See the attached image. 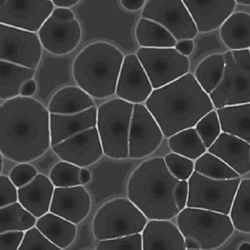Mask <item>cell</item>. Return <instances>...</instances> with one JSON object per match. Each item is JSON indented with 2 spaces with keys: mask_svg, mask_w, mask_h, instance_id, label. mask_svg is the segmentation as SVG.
Here are the masks:
<instances>
[{
  "mask_svg": "<svg viewBox=\"0 0 250 250\" xmlns=\"http://www.w3.org/2000/svg\"><path fill=\"white\" fill-rule=\"evenodd\" d=\"M47 107L33 97L21 95L0 104V153L16 163H28L51 147Z\"/></svg>",
  "mask_w": 250,
  "mask_h": 250,
  "instance_id": "1",
  "label": "cell"
},
{
  "mask_svg": "<svg viewBox=\"0 0 250 250\" xmlns=\"http://www.w3.org/2000/svg\"><path fill=\"white\" fill-rule=\"evenodd\" d=\"M144 104L167 139L195 126L203 116L214 109L208 95L190 72L153 89Z\"/></svg>",
  "mask_w": 250,
  "mask_h": 250,
  "instance_id": "2",
  "label": "cell"
},
{
  "mask_svg": "<svg viewBox=\"0 0 250 250\" xmlns=\"http://www.w3.org/2000/svg\"><path fill=\"white\" fill-rule=\"evenodd\" d=\"M178 182L168 171L163 157H151L131 174L127 183V196L148 220H171L180 212L175 200Z\"/></svg>",
  "mask_w": 250,
  "mask_h": 250,
  "instance_id": "3",
  "label": "cell"
},
{
  "mask_svg": "<svg viewBox=\"0 0 250 250\" xmlns=\"http://www.w3.org/2000/svg\"><path fill=\"white\" fill-rule=\"evenodd\" d=\"M124 59L121 50L111 43H89L77 54L72 63L74 82L92 98H110L116 93Z\"/></svg>",
  "mask_w": 250,
  "mask_h": 250,
  "instance_id": "4",
  "label": "cell"
},
{
  "mask_svg": "<svg viewBox=\"0 0 250 250\" xmlns=\"http://www.w3.org/2000/svg\"><path fill=\"white\" fill-rule=\"evenodd\" d=\"M175 219L184 237L186 250L218 249L234 234L229 215L219 212L186 207Z\"/></svg>",
  "mask_w": 250,
  "mask_h": 250,
  "instance_id": "5",
  "label": "cell"
},
{
  "mask_svg": "<svg viewBox=\"0 0 250 250\" xmlns=\"http://www.w3.org/2000/svg\"><path fill=\"white\" fill-rule=\"evenodd\" d=\"M133 104L117 98L97 107L96 128L104 155L109 158L128 159V138Z\"/></svg>",
  "mask_w": 250,
  "mask_h": 250,
  "instance_id": "6",
  "label": "cell"
},
{
  "mask_svg": "<svg viewBox=\"0 0 250 250\" xmlns=\"http://www.w3.org/2000/svg\"><path fill=\"white\" fill-rule=\"evenodd\" d=\"M225 66L217 87L209 94L214 109L250 103V49L224 54Z\"/></svg>",
  "mask_w": 250,
  "mask_h": 250,
  "instance_id": "7",
  "label": "cell"
},
{
  "mask_svg": "<svg viewBox=\"0 0 250 250\" xmlns=\"http://www.w3.org/2000/svg\"><path fill=\"white\" fill-rule=\"evenodd\" d=\"M148 219L128 198H115L99 208L92 223L97 240L142 233Z\"/></svg>",
  "mask_w": 250,
  "mask_h": 250,
  "instance_id": "8",
  "label": "cell"
},
{
  "mask_svg": "<svg viewBox=\"0 0 250 250\" xmlns=\"http://www.w3.org/2000/svg\"><path fill=\"white\" fill-rule=\"evenodd\" d=\"M241 177L216 180L194 171L188 180V198L186 207L197 208L229 214Z\"/></svg>",
  "mask_w": 250,
  "mask_h": 250,
  "instance_id": "9",
  "label": "cell"
},
{
  "mask_svg": "<svg viewBox=\"0 0 250 250\" xmlns=\"http://www.w3.org/2000/svg\"><path fill=\"white\" fill-rule=\"evenodd\" d=\"M136 55L154 89L175 81L188 73L190 70V59L180 54L175 47H140Z\"/></svg>",
  "mask_w": 250,
  "mask_h": 250,
  "instance_id": "10",
  "label": "cell"
},
{
  "mask_svg": "<svg viewBox=\"0 0 250 250\" xmlns=\"http://www.w3.org/2000/svg\"><path fill=\"white\" fill-rule=\"evenodd\" d=\"M141 16L166 28L177 42L195 39L198 34L191 15L182 0H147Z\"/></svg>",
  "mask_w": 250,
  "mask_h": 250,
  "instance_id": "11",
  "label": "cell"
},
{
  "mask_svg": "<svg viewBox=\"0 0 250 250\" xmlns=\"http://www.w3.org/2000/svg\"><path fill=\"white\" fill-rule=\"evenodd\" d=\"M42 54L37 33L0 23V60L36 69Z\"/></svg>",
  "mask_w": 250,
  "mask_h": 250,
  "instance_id": "12",
  "label": "cell"
},
{
  "mask_svg": "<svg viewBox=\"0 0 250 250\" xmlns=\"http://www.w3.org/2000/svg\"><path fill=\"white\" fill-rule=\"evenodd\" d=\"M164 135L145 104H134L130 124L128 159L140 160L154 154L163 142Z\"/></svg>",
  "mask_w": 250,
  "mask_h": 250,
  "instance_id": "13",
  "label": "cell"
},
{
  "mask_svg": "<svg viewBox=\"0 0 250 250\" xmlns=\"http://www.w3.org/2000/svg\"><path fill=\"white\" fill-rule=\"evenodd\" d=\"M54 9L51 0H0V23L37 33Z\"/></svg>",
  "mask_w": 250,
  "mask_h": 250,
  "instance_id": "14",
  "label": "cell"
},
{
  "mask_svg": "<svg viewBox=\"0 0 250 250\" xmlns=\"http://www.w3.org/2000/svg\"><path fill=\"white\" fill-rule=\"evenodd\" d=\"M37 35L45 51L53 55L65 56L80 45L83 30L76 18L60 20L50 15L38 30Z\"/></svg>",
  "mask_w": 250,
  "mask_h": 250,
  "instance_id": "15",
  "label": "cell"
},
{
  "mask_svg": "<svg viewBox=\"0 0 250 250\" xmlns=\"http://www.w3.org/2000/svg\"><path fill=\"white\" fill-rule=\"evenodd\" d=\"M51 147L61 160L80 167L91 166L104 155L96 126L77 133Z\"/></svg>",
  "mask_w": 250,
  "mask_h": 250,
  "instance_id": "16",
  "label": "cell"
},
{
  "mask_svg": "<svg viewBox=\"0 0 250 250\" xmlns=\"http://www.w3.org/2000/svg\"><path fill=\"white\" fill-rule=\"evenodd\" d=\"M153 89L147 74L136 54L124 56L115 95L133 104H144Z\"/></svg>",
  "mask_w": 250,
  "mask_h": 250,
  "instance_id": "17",
  "label": "cell"
},
{
  "mask_svg": "<svg viewBox=\"0 0 250 250\" xmlns=\"http://www.w3.org/2000/svg\"><path fill=\"white\" fill-rule=\"evenodd\" d=\"M91 208L92 199L84 186L55 188L49 212L77 225L88 216Z\"/></svg>",
  "mask_w": 250,
  "mask_h": 250,
  "instance_id": "18",
  "label": "cell"
},
{
  "mask_svg": "<svg viewBox=\"0 0 250 250\" xmlns=\"http://www.w3.org/2000/svg\"><path fill=\"white\" fill-rule=\"evenodd\" d=\"M191 15L198 33L219 29L235 10V0H182Z\"/></svg>",
  "mask_w": 250,
  "mask_h": 250,
  "instance_id": "19",
  "label": "cell"
},
{
  "mask_svg": "<svg viewBox=\"0 0 250 250\" xmlns=\"http://www.w3.org/2000/svg\"><path fill=\"white\" fill-rule=\"evenodd\" d=\"M207 151L217 157L243 177L250 172V142L221 133Z\"/></svg>",
  "mask_w": 250,
  "mask_h": 250,
  "instance_id": "20",
  "label": "cell"
},
{
  "mask_svg": "<svg viewBox=\"0 0 250 250\" xmlns=\"http://www.w3.org/2000/svg\"><path fill=\"white\" fill-rule=\"evenodd\" d=\"M141 234L142 250H186L181 231L170 220H148Z\"/></svg>",
  "mask_w": 250,
  "mask_h": 250,
  "instance_id": "21",
  "label": "cell"
},
{
  "mask_svg": "<svg viewBox=\"0 0 250 250\" xmlns=\"http://www.w3.org/2000/svg\"><path fill=\"white\" fill-rule=\"evenodd\" d=\"M54 188L49 177L39 173L29 183L18 188V201L38 219L49 212Z\"/></svg>",
  "mask_w": 250,
  "mask_h": 250,
  "instance_id": "22",
  "label": "cell"
},
{
  "mask_svg": "<svg viewBox=\"0 0 250 250\" xmlns=\"http://www.w3.org/2000/svg\"><path fill=\"white\" fill-rule=\"evenodd\" d=\"M97 107L95 106L75 114L59 115L50 113L49 128L51 145L96 126Z\"/></svg>",
  "mask_w": 250,
  "mask_h": 250,
  "instance_id": "23",
  "label": "cell"
},
{
  "mask_svg": "<svg viewBox=\"0 0 250 250\" xmlns=\"http://www.w3.org/2000/svg\"><path fill=\"white\" fill-rule=\"evenodd\" d=\"M93 98L78 86H66L59 89L50 100L49 113L70 115L84 111L94 107Z\"/></svg>",
  "mask_w": 250,
  "mask_h": 250,
  "instance_id": "24",
  "label": "cell"
},
{
  "mask_svg": "<svg viewBox=\"0 0 250 250\" xmlns=\"http://www.w3.org/2000/svg\"><path fill=\"white\" fill-rule=\"evenodd\" d=\"M219 34L223 43L230 51L250 48L249 13L245 12H234L219 27Z\"/></svg>",
  "mask_w": 250,
  "mask_h": 250,
  "instance_id": "25",
  "label": "cell"
},
{
  "mask_svg": "<svg viewBox=\"0 0 250 250\" xmlns=\"http://www.w3.org/2000/svg\"><path fill=\"white\" fill-rule=\"evenodd\" d=\"M35 226L61 250L69 248L77 236L76 224L51 212L38 218Z\"/></svg>",
  "mask_w": 250,
  "mask_h": 250,
  "instance_id": "26",
  "label": "cell"
},
{
  "mask_svg": "<svg viewBox=\"0 0 250 250\" xmlns=\"http://www.w3.org/2000/svg\"><path fill=\"white\" fill-rule=\"evenodd\" d=\"M221 132L250 142V103L215 109Z\"/></svg>",
  "mask_w": 250,
  "mask_h": 250,
  "instance_id": "27",
  "label": "cell"
},
{
  "mask_svg": "<svg viewBox=\"0 0 250 250\" xmlns=\"http://www.w3.org/2000/svg\"><path fill=\"white\" fill-rule=\"evenodd\" d=\"M35 73L34 69L0 60V99L7 101L20 95L22 84Z\"/></svg>",
  "mask_w": 250,
  "mask_h": 250,
  "instance_id": "28",
  "label": "cell"
},
{
  "mask_svg": "<svg viewBox=\"0 0 250 250\" xmlns=\"http://www.w3.org/2000/svg\"><path fill=\"white\" fill-rule=\"evenodd\" d=\"M135 37L140 47L144 48H174L177 40L160 24L141 18L135 28Z\"/></svg>",
  "mask_w": 250,
  "mask_h": 250,
  "instance_id": "29",
  "label": "cell"
},
{
  "mask_svg": "<svg viewBox=\"0 0 250 250\" xmlns=\"http://www.w3.org/2000/svg\"><path fill=\"white\" fill-rule=\"evenodd\" d=\"M234 231L250 233V179L241 177L229 213Z\"/></svg>",
  "mask_w": 250,
  "mask_h": 250,
  "instance_id": "30",
  "label": "cell"
},
{
  "mask_svg": "<svg viewBox=\"0 0 250 250\" xmlns=\"http://www.w3.org/2000/svg\"><path fill=\"white\" fill-rule=\"evenodd\" d=\"M225 66L224 54H215L201 61L193 74L197 83L208 95L221 81Z\"/></svg>",
  "mask_w": 250,
  "mask_h": 250,
  "instance_id": "31",
  "label": "cell"
},
{
  "mask_svg": "<svg viewBox=\"0 0 250 250\" xmlns=\"http://www.w3.org/2000/svg\"><path fill=\"white\" fill-rule=\"evenodd\" d=\"M172 152L195 161L207 151L204 144L194 127L182 130L167 138Z\"/></svg>",
  "mask_w": 250,
  "mask_h": 250,
  "instance_id": "32",
  "label": "cell"
},
{
  "mask_svg": "<svg viewBox=\"0 0 250 250\" xmlns=\"http://www.w3.org/2000/svg\"><path fill=\"white\" fill-rule=\"evenodd\" d=\"M37 219L18 201L0 208V234L11 231H25L36 225Z\"/></svg>",
  "mask_w": 250,
  "mask_h": 250,
  "instance_id": "33",
  "label": "cell"
},
{
  "mask_svg": "<svg viewBox=\"0 0 250 250\" xmlns=\"http://www.w3.org/2000/svg\"><path fill=\"white\" fill-rule=\"evenodd\" d=\"M194 171L200 175L216 180H231L241 177L225 162L208 151L194 161Z\"/></svg>",
  "mask_w": 250,
  "mask_h": 250,
  "instance_id": "34",
  "label": "cell"
},
{
  "mask_svg": "<svg viewBox=\"0 0 250 250\" xmlns=\"http://www.w3.org/2000/svg\"><path fill=\"white\" fill-rule=\"evenodd\" d=\"M80 168L70 162L62 160L53 166L48 177L55 188L82 186L80 181Z\"/></svg>",
  "mask_w": 250,
  "mask_h": 250,
  "instance_id": "35",
  "label": "cell"
},
{
  "mask_svg": "<svg viewBox=\"0 0 250 250\" xmlns=\"http://www.w3.org/2000/svg\"><path fill=\"white\" fill-rule=\"evenodd\" d=\"M194 128L208 149L221 133L219 118L215 109L203 116Z\"/></svg>",
  "mask_w": 250,
  "mask_h": 250,
  "instance_id": "36",
  "label": "cell"
},
{
  "mask_svg": "<svg viewBox=\"0 0 250 250\" xmlns=\"http://www.w3.org/2000/svg\"><path fill=\"white\" fill-rule=\"evenodd\" d=\"M165 165L172 176L178 180H188L194 172V161L180 154L170 152L163 157Z\"/></svg>",
  "mask_w": 250,
  "mask_h": 250,
  "instance_id": "37",
  "label": "cell"
},
{
  "mask_svg": "<svg viewBox=\"0 0 250 250\" xmlns=\"http://www.w3.org/2000/svg\"><path fill=\"white\" fill-rule=\"evenodd\" d=\"M95 249L98 250H142V234L136 233L130 235L98 240Z\"/></svg>",
  "mask_w": 250,
  "mask_h": 250,
  "instance_id": "38",
  "label": "cell"
},
{
  "mask_svg": "<svg viewBox=\"0 0 250 250\" xmlns=\"http://www.w3.org/2000/svg\"><path fill=\"white\" fill-rule=\"evenodd\" d=\"M18 250H61L48 240L36 227L24 231L22 242Z\"/></svg>",
  "mask_w": 250,
  "mask_h": 250,
  "instance_id": "39",
  "label": "cell"
},
{
  "mask_svg": "<svg viewBox=\"0 0 250 250\" xmlns=\"http://www.w3.org/2000/svg\"><path fill=\"white\" fill-rule=\"evenodd\" d=\"M39 174L37 169L33 165L26 163H18L9 175V178L17 188L29 183Z\"/></svg>",
  "mask_w": 250,
  "mask_h": 250,
  "instance_id": "40",
  "label": "cell"
},
{
  "mask_svg": "<svg viewBox=\"0 0 250 250\" xmlns=\"http://www.w3.org/2000/svg\"><path fill=\"white\" fill-rule=\"evenodd\" d=\"M18 201V188L9 177L0 175V208Z\"/></svg>",
  "mask_w": 250,
  "mask_h": 250,
  "instance_id": "41",
  "label": "cell"
},
{
  "mask_svg": "<svg viewBox=\"0 0 250 250\" xmlns=\"http://www.w3.org/2000/svg\"><path fill=\"white\" fill-rule=\"evenodd\" d=\"M24 231H11L0 234V250H18L22 242Z\"/></svg>",
  "mask_w": 250,
  "mask_h": 250,
  "instance_id": "42",
  "label": "cell"
},
{
  "mask_svg": "<svg viewBox=\"0 0 250 250\" xmlns=\"http://www.w3.org/2000/svg\"><path fill=\"white\" fill-rule=\"evenodd\" d=\"M188 198V180H179L175 190V204L179 211L186 207Z\"/></svg>",
  "mask_w": 250,
  "mask_h": 250,
  "instance_id": "43",
  "label": "cell"
},
{
  "mask_svg": "<svg viewBox=\"0 0 250 250\" xmlns=\"http://www.w3.org/2000/svg\"><path fill=\"white\" fill-rule=\"evenodd\" d=\"M193 39H183L177 41L175 48L182 55L188 57L191 55L194 51Z\"/></svg>",
  "mask_w": 250,
  "mask_h": 250,
  "instance_id": "44",
  "label": "cell"
},
{
  "mask_svg": "<svg viewBox=\"0 0 250 250\" xmlns=\"http://www.w3.org/2000/svg\"><path fill=\"white\" fill-rule=\"evenodd\" d=\"M120 3L127 11L136 12L143 8L146 0H120Z\"/></svg>",
  "mask_w": 250,
  "mask_h": 250,
  "instance_id": "45",
  "label": "cell"
},
{
  "mask_svg": "<svg viewBox=\"0 0 250 250\" xmlns=\"http://www.w3.org/2000/svg\"><path fill=\"white\" fill-rule=\"evenodd\" d=\"M37 91V84L33 79L25 82L21 87L20 95L24 97H33Z\"/></svg>",
  "mask_w": 250,
  "mask_h": 250,
  "instance_id": "46",
  "label": "cell"
},
{
  "mask_svg": "<svg viewBox=\"0 0 250 250\" xmlns=\"http://www.w3.org/2000/svg\"><path fill=\"white\" fill-rule=\"evenodd\" d=\"M54 7H65L71 8L77 5L81 0H51Z\"/></svg>",
  "mask_w": 250,
  "mask_h": 250,
  "instance_id": "47",
  "label": "cell"
},
{
  "mask_svg": "<svg viewBox=\"0 0 250 250\" xmlns=\"http://www.w3.org/2000/svg\"><path fill=\"white\" fill-rule=\"evenodd\" d=\"M90 172L87 167H81L80 171V181L82 186L88 184L91 180Z\"/></svg>",
  "mask_w": 250,
  "mask_h": 250,
  "instance_id": "48",
  "label": "cell"
},
{
  "mask_svg": "<svg viewBox=\"0 0 250 250\" xmlns=\"http://www.w3.org/2000/svg\"><path fill=\"white\" fill-rule=\"evenodd\" d=\"M54 162V158L52 156H47L42 161L39 162V167L40 169L45 170V169H48L49 167L52 165L53 162Z\"/></svg>",
  "mask_w": 250,
  "mask_h": 250,
  "instance_id": "49",
  "label": "cell"
},
{
  "mask_svg": "<svg viewBox=\"0 0 250 250\" xmlns=\"http://www.w3.org/2000/svg\"><path fill=\"white\" fill-rule=\"evenodd\" d=\"M236 4L243 6H250V0H235Z\"/></svg>",
  "mask_w": 250,
  "mask_h": 250,
  "instance_id": "50",
  "label": "cell"
},
{
  "mask_svg": "<svg viewBox=\"0 0 250 250\" xmlns=\"http://www.w3.org/2000/svg\"><path fill=\"white\" fill-rule=\"evenodd\" d=\"M250 248V242H243V243L241 244L239 247H238V250H242L245 249V248Z\"/></svg>",
  "mask_w": 250,
  "mask_h": 250,
  "instance_id": "51",
  "label": "cell"
},
{
  "mask_svg": "<svg viewBox=\"0 0 250 250\" xmlns=\"http://www.w3.org/2000/svg\"><path fill=\"white\" fill-rule=\"evenodd\" d=\"M3 165H4V161H3V156L2 154L0 153V173L3 169Z\"/></svg>",
  "mask_w": 250,
  "mask_h": 250,
  "instance_id": "52",
  "label": "cell"
}]
</instances>
